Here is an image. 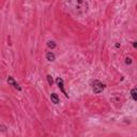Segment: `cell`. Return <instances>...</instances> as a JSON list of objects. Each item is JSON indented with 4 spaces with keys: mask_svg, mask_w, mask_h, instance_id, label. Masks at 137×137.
<instances>
[{
    "mask_svg": "<svg viewBox=\"0 0 137 137\" xmlns=\"http://www.w3.org/2000/svg\"><path fill=\"white\" fill-rule=\"evenodd\" d=\"M106 86L101 83L100 80H94V82L92 83V91L95 93V94H99L101 92H103V90L105 89Z\"/></svg>",
    "mask_w": 137,
    "mask_h": 137,
    "instance_id": "obj_1",
    "label": "cell"
},
{
    "mask_svg": "<svg viewBox=\"0 0 137 137\" xmlns=\"http://www.w3.org/2000/svg\"><path fill=\"white\" fill-rule=\"evenodd\" d=\"M56 83H57V86H58V88L61 90V92L67 96V98H69V94L67 93V91L64 90V82H63V79L61 77H57L56 78Z\"/></svg>",
    "mask_w": 137,
    "mask_h": 137,
    "instance_id": "obj_2",
    "label": "cell"
},
{
    "mask_svg": "<svg viewBox=\"0 0 137 137\" xmlns=\"http://www.w3.org/2000/svg\"><path fill=\"white\" fill-rule=\"evenodd\" d=\"M8 84H9V85H11L12 87H14L15 89H17L18 91H21V90H22V87H21V86H19L16 82H15V79L12 77V76H9V77H8Z\"/></svg>",
    "mask_w": 137,
    "mask_h": 137,
    "instance_id": "obj_3",
    "label": "cell"
},
{
    "mask_svg": "<svg viewBox=\"0 0 137 137\" xmlns=\"http://www.w3.org/2000/svg\"><path fill=\"white\" fill-rule=\"evenodd\" d=\"M45 57H46V60H48L50 62H53L56 60V55L53 52H47L46 55H45Z\"/></svg>",
    "mask_w": 137,
    "mask_h": 137,
    "instance_id": "obj_4",
    "label": "cell"
},
{
    "mask_svg": "<svg viewBox=\"0 0 137 137\" xmlns=\"http://www.w3.org/2000/svg\"><path fill=\"white\" fill-rule=\"evenodd\" d=\"M50 100H52V102L54 103V104H59V102H60V100H59V96H58V94L57 93H52L50 94Z\"/></svg>",
    "mask_w": 137,
    "mask_h": 137,
    "instance_id": "obj_5",
    "label": "cell"
},
{
    "mask_svg": "<svg viewBox=\"0 0 137 137\" xmlns=\"http://www.w3.org/2000/svg\"><path fill=\"white\" fill-rule=\"evenodd\" d=\"M136 92H137L136 88H133V89L131 90V96H132V99H133L134 102H136V101H137V94H136Z\"/></svg>",
    "mask_w": 137,
    "mask_h": 137,
    "instance_id": "obj_6",
    "label": "cell"
},
{
    "mask_svg": "<svg viewBox=\"0 0 137 137\" xmlns=\"http://www.w3.org/2000/svg\"><path fill=\"white\" fill-rule=\"evenodd\" d=\"M47 46H48L50 49H54V48H56V43H55L54 41H48V42H47Z\"/></svg>",
    "mask_w": 137,
    "mask_h": 137,
    "instance_id": "obj_7",
    "label": "cell"
},
{
    "mask_svg": "<svg viewBox=\"0 0 137 137\" xmlns=\"http://www.w3.org/2000/svg\"><path fill=\"white\" fill-rule=\"evenodd\" d=\"M46 78H47L48 85H49V86H53V85H54V79H53V77H52V75H47Z\"/></svg>",
    "mask_w": 137,
    "mask_h": 137,
    "instance_id": "obj_8",
    "label": "cell"
},
{
    "mask_svg": "<svg viewBox=\"0 0 137 137\" xmlns=\"http://www.w3.org/2000/svg\"><path fill=\"white\" fill-rule=\"evenodd\" d=\"M132 62H133V61H132V58H130V57H126L125 58V64H132Z\"/></svg>",
    "mask_w": 137,
    "mask_h": 137,
    "instance_id": "obj_9",
    "label": "cell"
},
{
    "mask_svg": "<svg viewBox=\"0 0 137 137\" xmlns=\"http://www.w3.org/2000/svg\"><path fill=\"white\" fill-rule=\"evenodd\" d=\"M6 130H7V128L4 125H0V132H4Z\"/></svg>",
    "mask_w": 137,
    "mask_h": 137,
    "instance_id": "obj_10",
    "label": "cell"
},
{
    "mask_svg": "<svg viewBox=\"0 0 137 137\" xmlns=\"http://www.w3.org/2000/svg\"><path fill=\"white\" fill-rule=\"evenodd\" d=\"M133 47H134V48L137 47V42H133Z\"/></svg>",
    "mask_w": 137,
    "mask_h": 137,
    "instance_id": "obj_11",
    "label": "cell"
},
{
    "mask_svg": "<svg viewBox=\"0 0 137 137\" xmlns=\"http://www.w3.org/2000/svg\"><path fill=\"white\" fill-rule=\"evenodd\" d=\"M120 46H121V45H120L119 43H117V44H116V47H117V48H119Z\"/></svg>",
    "mask_w": 137,
    "mask_h": 137,
    "instance_id": "obj_12",
    "label": "cell"
}]
</instances>
